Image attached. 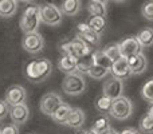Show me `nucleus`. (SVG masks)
Masks as SVG:
<instances>
[{
  "mask_svg": "<svg viewBox=\"0 0 153 134\" xmlns=\"http://www.w3.org/2000/svg\"><path fill=\"white\" fill-rule=\"evenodd\" d=\"M111 105H113V99L108 95L100 94L94 101V106L101 114H110V110H111Z\"/></svg>",
  "mask_w": 153,
  "mask_h": 134,
  "instance_id": "obj_19",
  "label": "nucleus"
},
{
  "mask_svg": "<svg viewBox=\"0 0 153 134\" xmlns=\"http://www.w3.org/2000/svg\"><path fill=\"white\" fill-rule=\"evenodd\" d=\"M118 44L124 58H129L132 55L143 54V44L137 39V36H128L124 40H121Z\"/></svg>",
  "mask_w": 153,
  "mask_h": 134,
  "instance_id": "obj_9",
  "label": "nucleus"
},
{
  "mask_svg": "<svg viewBox=\"0 0 153 134\" xmlns=\"http://www.w3.org/2000/svg\"><path fill=\"white\" fill-rule=\"evenodd\" d=\"M141 97L146 102H153V78H149L141 89Z\"/></svg>",
  "mask_w": 153,
  "mask_h": 134,
  "instance_id": "obj_31",
  "label": "nucleus"
},
{
  "mask_svg": "<svg viewBox=\"0 0 153 134\" xmlns=\"http://www.w3.org/2000/svg\"><path fill=\"white\" fill-rule=\"evenodd\" d=\"M93 64H94V58H93V50H90L89 53L76 59V71L81 74H87Z\"/></svg>",
  "mask_w": 153,
  "mask_h": 134,
  "instance_id": "obj_20",
  "label": "nucleus"
},
{
  "mask_svg": "<svg viewBox=\"0 0 153 134\" xmlns=\"http://www.w3.org/2000/svg\"><path fill=\"white\" fill-rule=\"evenodd\" d=\"M26 99H27V91L20 84L10 86L7 89V91H5V101L11 106L19 105V103H26Z\"/></svg>",
  "mask_w": 153,
  "mask_h": 134,
  "instance_id": "obj_12",
  "label": "nucleus"
},
{
  "mask_svg": "<svg viewBox=\"0 0 153 134\" xmlns=\"http://www.w3.org/2000/svg\"><path fill=\"white\" fill-rule=\"evenodd\" d=\"M102 134H120V133L117 132V130H114L113 127H110V129L106 130V132H105V133H102Z\"/></svg>",
  "mask_w": 153,
  "mask_h": 134,
  "instance_id": "obj_37",
  "label": "nucleus"
},
{
  "mask_svg": "<svg viewBox=\"0 0 153 134\" xmlns=\"http://www.w3.org/2000/svg\"><path fill=\"white\" fill-rule=\"evenodd\" d=\"M0 134H19V129H18V125L12 124L7 125V126L1 127L0 129Z\"/></svg>",
  "mask_w": 153,
  "mask_h": 134,
  "instance_id": "obj_34",
  "label": "nucleus"
},
{
  "mask_svg": "<svg viewBox=\"0 0 153 134\" xmlns=\"http://www.w3.org/2000/svg\"><path fill=\"white\" fill-rule=\"evenodd\" d=\"M11 121L15 125H23L30 118V109L26 103H19V105L11 106L10 110Z\"/></svg>",
  "mask_w": 153,
  "mask_h": 134,
  "instance_id": "obj_14",
  "label": "nucleus"
},
{
  "mask_svg": "<svg viewBox=\"0 0 153 134\" xmlns=\"http://www.w3.org/2000/svg\"><path fill=\"white\" fill-rule=\"evenodd\" d=\"M87 134H100V133H97L94 129H90V130H87Z\"/></svg>",
  "mask_w": 153,
  "mask_h": 134,
  "instance_id": "obj_38",
  "label": "nucleus"
},
{
  "mask_svg": "<svg viewBox=\"0 0 153 134\" xmlns=\"http://www.w3.org/2000/svg\"><path fill=\"white\" fill-rule=\"evenodd\" d=\"M75 38H78V39H81L82 42H85L90 48L98 46L101 42V35L97 34L95 31H93L91 27H90L87 23H79L78 24Z\"/></svg>",
  "mask_w": 153,
  "mask_h": 134,
  "instance_id": "obj_7",
  "label": "nucleus"
},
{
  "mask_svg": "<svg viewBox=\"0 0 153 134\" xmlns=\"http://www.w3.org/2000/svg\"><path fill=\"white\" fill-rule=\"evenodd\" d=\"M71 110H73L71 106L63 102V103H61V105L55 109V111L53 113L51 118H53L54 121H55L56 124H59V125H66V122H67V119H69V115H70V113H71Z\"/></svg>",
  "mask_w": 153,
  "mask_h": 134,
  "instance_id": "obj_16",
  "label": "nucleus"
},
{
  "mask_svg": "<svg viewBox=\"0 0 153 134\" xmlns=\"http://www.w3.org/2000/svg\"><path fill=\"white\" fill-rule=\"evenodd\" d=\"M11 105L5 99H0V121L5 118L7 115H10Z\"/></svg>",
  "mask_w": 153,
  "mask_h": 134,
  "instance_id": "obj_33",
  "label": "nucleus"
},
{
  "mask_svg": "<svg viewBox=\"0 0 153 134\" xmlns=\"http://www.w3.org/2000/svg\"><path fill=\"white\" fill-rule=\"evenodd\" d=\"M62 90L71 97L81 95L86 90V81L83 78V74L78 73V71L66 74L63 82H62Z\"/></svg>",
  "mask_w": 153,
  "mask_h": 134,
  "instance_id": "obj_3",
  "label": "nucleus"
},
{
  "mask_svg": "<svg viewBox=\"0 0 153 134\" xmlns=\"http://www.w3.org/2000/svg\"><path fill=\"white\" fill-rule=\"evenodd\" d=\"M120 134H141V132L134 129V127H126V129H124Z\"/></svg>",
  "mask_w": 153,
  "mask_h": 134,
  "instance_id": "obj_35",
  "label": "nucleus"
},
{
  "mask_svg": "<svg viewBox=\"0 0 153 134\" xmlns=\"http://www.w3.org/2000/svg\"><path fill=\"white\" fill-rule=\"evenodd\" d=\"M51 71H53V64L48 59L42 58L36 59V61L30 62L24 68V75L28 81L38 83V82H43L50 76Z\"/></svg>",
  "mask_w": 153,
  "mask_h": 134,
  "instance_id": "obj_1",
  "label": "nucleus"
},
{
  "mask_svg": "<svg viewBox=\"0 0 153 134\" xmlns=\"http://www.w3.org/2000/svg\"><path fill=\"white\" fill-rule=\"evenodd\" d=\"M87 11H89V13L91 16H102V18H105L106 12H108V10H106V4L100 3V1H93V0L89 1Z\"/></svg>",
  "mask_w": 153,
  "mask_h": 134,
  "instance_id": "obj_26",
  "label": "nucleus"
},
{
  "mask_svg": "<svg viewBox=\"0 0 153 134\" xmlns=\"http://www.w3.org/2000/svg\"><path fill=\"white\" fill-rule=\"evenodd\" d=\"M110 74L113 76H116V78L121 79V81H126L133 75L129 63H128V59L124 58V56L120 58L118 61L113 62V66L110 68Z\"/></svg>",
  "mask_w": 153,
  "mask_h": 134,
  "instance_id": "obj_13",
  "label": "nucleus"
},
{
  "mask_svg": "<svg viewBox=\"0 0 153 134\" xmlns=\"http://www.w3.org/2000/svg\"><path fill=\"white\" fill-rule=\"evenodd\" d=\"M93 1H100V3H103V4H108L109 0H93Z\"/></svg>",
  "mask_w": 153,
  "mask_h": 134,
  "instance_id": "obj_39",
  "label": "nucleus"
},
{
  "mask_svg": "<svg viewBox=\"0 0 153 134\" xmlns=\"http://www.w3.org/2000/svg\"><path fill=\"white\" fill-rule=\"evenodd\" d=\"M113 1H116V3H124V1H126V0H113Z\"/></svg>",
  "mask_w": 153,
  "mask_h": 134,
  "instance_id": "obj_41",
  "label": "nucleus"
},
{
  "mask_svg": "<svg viewBox=\"0 0 153 134\" xmlns=\"http://www.w3.org/2000/svg\"><path fill=\"white\" fill-rule=\"evenodd\" d=\"M40 8V19L47 26H58L62 23V12L61 7L53 4V3H43L42 5H39Z\"/></svg>",
  "mask_w": 153,
  "mask_h": 134,
  "instance_id": "obj_5",
  "label": "nucleus"
},
{
  "mask_svg": "<svg viewBox=\"0 0 153 134\" xmlns=\"http://www.w3.org/2000/svg\"><path fill=\"white\" fill-rule=\"evenodd\" d=\"M105 54L111 59V61H118L120 58H122V54H121V50H120V44L118 43H110L108 44L105 48H103Z\"/></svg>",
  "mask_w": 153,
  "mask_h": 134,
  "instance_id": "obj_29",
  "label": "nucleus"
},
{
  "mask_svg": "<svg viewBox=\"0 0 153 134\" xmlns=\"http://www.w3.org/2000/svg\"><path fill=\"white\" fill-rule=\"evenodd\" d=\"M91 129H94L97 133L102 134L105 133L106 130L110 129V119H109V117L106 115V114H101L100 117H97V118L94 119V122H93V127Z\"/></svg>",
  "mask_w": 153,
  "mask_h": 134,
  "instance_id": "obj_24",
  "label": "nucleus"
},
{
  "mask_svg": "<svg viewBox=\"0 0 153 134\" xmlns=\"http://www.w3.org/2000/svg\"><path fill=\"white\" fill-rule=\"evenodd\" d=\"M59 48H61V51L63 54L75 56V58H79V56L85 55L86 53H89L90 50H93V48H90L86 43L82 42V40L78 39V38H74L73 40H69V42L61 44Z\"/></svg>",
  "mask_w": 153,
  "mask_h": 134,
  "instance_id": "obj_8",
  "label": "nucleus"
},
{
  "mask_svg": "<svg viewBox=\"0 0 153 134\" xmlns=\"http://www.w3.org/2000/svg\"><path fill=\"white\" fill-rule=\"evenodd\" d=\"M87 24L91 27L93 31H95L100 35L102 34L106 28V20L102 16H91V18L89 19V21H87Z\"/></svg>",
  "mask_w": 153,
  "mask_h": 134,
  "instance_id": "obj_28",
  "label": "nucleus"
},
{
  "mask_svg": "<svg viewBox=\"0 0 153 134\" xmlns=\"http://www.w3.org/2000/svg\"><path fill=\"white\" fill-rule=\"evenodd\" d=\"M81 0H62L61 3L62 12L67 16H75L81 11Z\"/></svg>",
  "mask_w": 153,
  "mask_h": 134,
  "instance_id": "obj_22",
  "label": "nucleus"
},
{
  "mask_svg": "<svg viewBox=\"0 0 153 134\" xmlns=\"http://www.w3.org/2000/svg\"><path fill=\"white\" fill-rule=\"evenodd\" d=\"M146 113H148L149 115H152V117H153V102H149L148 109H146Z\"/></svg>",
  "mask_w": 153,
  "mask_h": 134,
  "instance_id": "obj_36",
  "label": "nucleus"
},
{
  "mask_svg": "<svg viewBox=\"0 0 153 134\" xmlns=\"http://www.w3.org/2000/svg\"><path fill=\"white\" fill-rule=\"evenodd\" d=\"M61 103H63L62 98L59 97L56 93H47L42 97L40 99V111L45 115H53V113L55 111V109L58 107Z\"/></svg>",
  "mask_w": 153,
  "mask_h": 134,
  "instance_id": "obj_11",
  "label": "nucleus"
},
{
  "mask_svg": "<svg viewBox=\"0 0 153 134\" xmlns=\"http://www.w3.org/2000/svg\"><path fill=\"white\" fill-rule=\"evenodd\" d=\"M22 47L24 51L28 54H39L45 47V39L39 32H30V34H24L23 39H22Z\"/></svg>",
  "mask_w": 153,
  "mask_h": 134,
  "instance_id": "obj_6",
  "label": "nucleus"
},
{
  "mask_svg": "<svg viewBox=\"0 0 153 134\" xmlns=\"http://www.w3.org/2000/svg\"><path fill=\"white\" fill-rule=\"evenodd\" d=\"M76 134H87V130H82V132H78Z\"/></svg>",
  "mask_w": 153,
  "mask_h": 134,
  "instance_id": "obj_40",
  "label": "nucleus"
},
{
  "mask_svg": "<svg viewBox=\"0 0 153 134\" xmlns=\"http://www.w3.org/2000/svg\"><path fill=\"white\" fill-rule=\"evenodd\" d=\"M18 1H24V3H30V1H32V0H18Z\"/></svg>",
  "mask_w": 153,
  "mask_h": 134,
  "instance_id": "obj_42",
  "label": "nucleus"
},
{
  "mask_svg": "<svg viewBox=\"0 0 153 134\" xmlns=\"http://www.w3.org/2000/svg\"><path fill=\"white\" fill-rule=\"evenodd\" d=\"M140 130L144 134H153V117L148 113L141 117L140 119Z\"/></svg>",
  "mask_w": 153,
  "mask_h": 134,
  "instance_id": "obj_30",
  "label": "nucleus"
},
{
  "mask_svg": "<svg viewBox=\"0 0 153 134\" xmlns=\"http://www.w3.org/2000/svg\"><path fill=\"white\" fill-rule=\"evenodd\" d=\"M18 11V0H0V18H12Z\"/></svg>",
  "mask_w": 153,
  "mask_h": 134,
  "instance_id": "obj_21",
  "label": "nucleus"
},
{
  "mask_svg": "<svg viewBox=\"0 0 153 134\" xmlns=\"http://www.w3.org/2000/svg\"><path fill=\"white\" fill-rule=\"evenodd\" d=\"M109 74H110V70H109V68L98 66V64H95V63L90 67L89 71H87V75L91 76L93 79H97V81H101V79L106 78Z\"/></svg>",
  "mask_w": 153,
  "mask_h": 134,
  "instance_id": "obj_27",
  "label": "nucleus"
},
{
  "mask_svg": "<svg viewBox=\"0 0 153 134\" xmlns=\"http://www.w3.org/2000/svg\"><path fill=\"white\" fill-rule=\"evenodd\" d=\"M102 93L108 97H110L111 99H116L124 95V81L116 78L111 75L109 79H106L102 87Z\"/></svg>",
  "mask_w": 153,
  "mask_h": 134,
  "instance_id": "obj_10",
  "label": "nucleus"
},
{
  "mask_svg": "<svg viewBox=\"0 0 153 134\" xmlns=\"http://www.w3.org/2000/svg\"><path fill=\"white\" fill-rule=\"evenodd\" d=\"M128 59V63L130 66V70H132L133 75H140L148 67V61H146L145 55L144 54H137V55H132Z\"/></svg>",
  "mask_w": 153,
  "mask_h": 134,
  "instance_id": "obj_15",
  "label": "nucleus"
},
{
  "mask_svg": "<svg viewBox=\"0 0 153 134\" xmlns=\"http://www.w3.org/2000/svg\"><path fill=\"white\" fill-rule=\"evenodd\" d=\"M40 21H42V19H40L39 5H30L24 10L23 15L20 18V28L24 34L36 32Z\"/></svg>",
  "mask_w": 153,
  "mask_h": 134,
  "instance_id": "obj_2",
  "label": "nucleus"
},
{
  "mask_svg": "<svg viewBox=\"0 0 153 134\" xmlns=\"http://www.w3.org/2000/svg\"><path fill=\"white\" fill-rule=\"evenodd\" d=\"M76 59L75 56L67 55V54H63L62 58L59 59L58 62V68L65 74H71L76 71Z\"/></svg>",
  "mask_w": 153,
  "mask_h": 134,
  "instance_id": "obj_18",
  "label": "nucleus"
},
{
  "mask_svg": "<svg viewBox=\"0 0 153 134\" xmlns=\"http://www.w3.org/2000/svg\"><path fill=\"white\" fill-rule=\"evenodd\" d=\"M85 124V111L79 107H74L71 110L69 115V119H67L66 125L71 129H81Z\"/></svg>",
  "mask_w": 153,
  "mask_h": 134,
  "instance_id": "obj_17",
  "label": "nucleus"
},
{
  "mask_svg": "<svg viewBox=\"0 0 153 134\" xmlns=\"http://www.w3.org/2000/svg\"><path fill=\"white\" fill-rule=\"evenodd\" d=\"M93 58H94V63L98 64V66L106 67V68H109V70H110L111 66H113V61L106 55L103 50L93 51Z\"/></svg>",
  "mask_w": 153,
  "mask_h": 134,
  "instance_id": "obj_25",
  "label": "nucleus"
},
{
  "mask_svg": "<svg viewBox=\"0 0 153 134\" xmlns=\"http://www.w3.org/2000/svg\"><path fill=\"white\" fill-rule=\"evenodd\" d=\"M137 39L143 44V47H152L153 46V28L152 27H144L137 32Z\"/></svg>",
  "mask_w": 153,
  "mask_h": 134,
  "instance_id": "obj_23",
  "label": "nucleus"
},
{
  "mask_svg": "<svg viewBox=\"0 0 153 134\" xmlns=\"http://www.w3.org/2000/svg\"><path fill=\"white\" fill-rule=\"evenodd\" d=\"M141 15L149 21H153V0H146L141 7Z\"/></svg>",
  "mask_w": 153,
  "mask_h": 134,
  "instance_id": "obj_32",
  "label": "nucleus"
},
{
  "mask_svg": "<svg viewBox=\"0 0 153 134\" xmlns=\"http://www.w3.org/2000/svg\"><path fill=\"white\" fill-rule=\"evenodd\" d=\"M133 114V102L126 97H120L113 99V105H111L110 115L114 119L118 121H125Z\"/></svg>",
  "mask_w": 153,
  "mask_h": 134,
  "instance_id": "obj_4",
  "label": "nucleus"
}]
</instances>
